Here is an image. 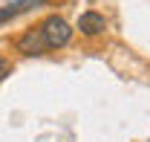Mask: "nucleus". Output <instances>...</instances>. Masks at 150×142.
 <instances>
[{
    "instance_id": "nucleus-1",
    "label": "nucleus",
    "mask_w": 150,
    "mask_h": 142,
    "mask_svg": "<svg viewBox=\"0 0 150 142\" xmlns=\"http://www.w3.org/2000/svg\"><path fill=\"white\" fill-rule=\"evenodd\" d=\"M38 29L43 32V38H46V47H49V49L67 47V44H69V38H72V26L61 18V15H49V18L38 26Z\"/></svg>"
},
{
    "instance_id": "nucleus-2",
    "label": "nucleus",
    "mask_w": 150,
    "mask_h": 142,
    "mask_svg": "<svg viewBox=\"0 0 150 142\" xmlns=\"http://www.w3.org/2000/svg\"><path fill=\"white\" fill-rule=\"evenodd\" d=\"M18 52L20 55H43L49 47H46V38H43V32L40 29H26L23 35L18 38Z\"/></svg>"
},
{
    "instance_id": "nucleus-3",
    "label": "nucleus",
    "mask_w": 150,
    "mask_h": 142,
    "mask_svg": "<svg viewBox=\"0 0 150 142\" xmlns=\"http://www.w3.org/2000/svg\"><path fill=\"white\" fill-rule=\"evenodd\" d=\"M78 29L84 32V35H101L104 29H107V20H104V15H98V12H84L81 18H78Z\"/></svg>"
},
{
    "instance_id": "nucleus-4",
    "label": "nucleus",
    "mask_w": 150,
    "mask_h": 142,
    "mask_svg": "<svg viewBox=\"0 0 150 142\" xmlns=\"http://www.w3.org/2000/svg\"><path fill=\"white\" fill-rule=\"evenodd\" d=\"M40 0H12L9 6H3L0 9V26L6 23V20H12V18H18V15H23L26 9H32V6H38Z\"/></svg>"
},
{
    "instance_id": "nucleus-5",
    "label": "nucleus",
    "mask_w": 150,
    "mask_h": 142,
    "mask_svg": "<svg viewBox=\"0 0 150 142\" xmlns=\"http://www.w3.org/2000/svg\"><path fill=\"white\" fill-rule=\"evenodd\" d=\"M6 75H12V61H9L6 55H0V81H3Z\"/></svg>"
}]
</instances>
